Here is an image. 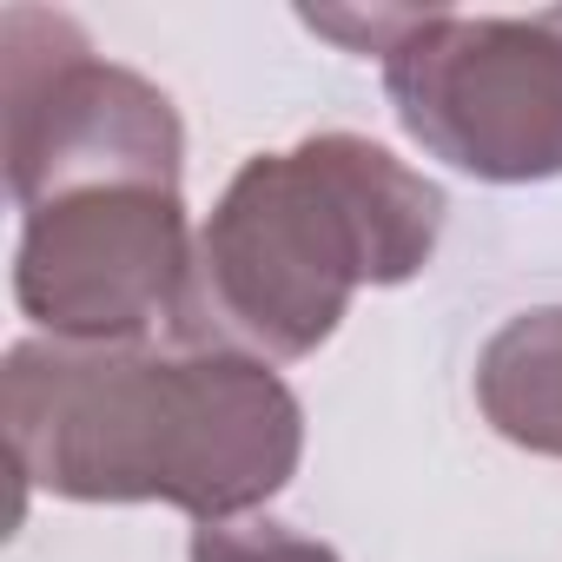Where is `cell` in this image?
<instances>
[{
  "label": "cell",
  "instance_id": "cell-1",
  "mask_svg": "<svg viewBox=\"0 0 562 562\" xmlns=\"http://www.w3.org/2000/svg\"><path fill=\"white\" fill-rule=\"evenodd\" d=\"M299 443V397L245 351L34 338L8 358L14 470L74 503H172L238 522L285 490Z\"/></svg>",
  "mask_w": 562,
  "mask_h": 562
},
{
  "label": "cell",
  "instance_id": "cell-2",
  "mask_svg": "<svg viewBox=\"0 0 562 562\" xmlns=\"http://www.w3.org/2000/svg\"><path fill=\"white\" fill-rule=\"evenodd\" d=\"M443 192L358 133L258 153L192 251L179 338L285 364L318 351L358 285H404L430 265Z\"/></svg>",
  "mask_w": 562,
  "mask_h": 562
},
{
  "label": "cell",
  "instance_id": "cell-3",
  "mask_svg": "<svg viewBox=\"0 0 562 562\" xmlns=\"http://www.w3.org/2000/svg\"><path fill=\"white\" fill-rule=\"evenodd\" d=\"M318 34L384 54L397 120L437 159L476 179L562 172V14L463 21V14H305Z\"/></svg>",
  "mask_w": 562,
  "mask_h": 562
},
{
  "label": "cell",
  "instance_id": "cell-4",
  "mask_svg": "<svg viewBox=\"0 0 562 562\" xmlns=\"http://www.w3.org/2000/svg\"><path fill=\"white\" fill-rule=\"evenodd\" d=\"M0 153L8 186L27 212L100 192V186H166L179 192V120L159 87H146L126 67H106L87 54L74 21L47 14V54L27 47V27L8 14L0 27Z\"/></svg>",
  "mask_w": 562,
  "mask_h": 562
},
{
  "label": "cell",
  "instance_id": "cell-5",
  "mask_svg": "<svg viewBox=\"0 0 562 562\" xmlns=\"http://www.w3.org/2000/svg\"><path fill=\"white\" fill-rule=\"evenodd\" d=\"M192 232L166 186H100L27 212L14 299L60 345H146L192 292Z\"/></svg>",
  "mask_w": 562,
  "mask_h": 562
},
{
  "label": "cell",
  "instance_id": "cell-6",
  "mask_svg": "<svg viewBox=\"0 0 562 562\" xmlns=\"http://www.w3.org/2000/svg\"><path fill=\"white\" fill-rule=\"evenodd\" d=\"M483 417L542 457H562V305L509 318L476 364Z\"/></svg>",
  "mask_w": 562,
  "mask_h": 562
},
{
  "label": "cell",
  "instance_id": "cell-7",
  "mask_svg": "<svg viewBox=\"0 0 562 562\" xmlns=\"http://www.w3.org/2000/svg\"><path fill=\"white\" fill-rule=\"evenodd\" d=\"M192 562H338V555L312 536H292L285 522H205L192 536Z\"/></svg>",
  "mask_w": 562,
  "mask_h": 562
}]
</instances>
